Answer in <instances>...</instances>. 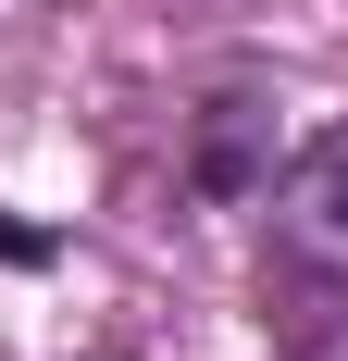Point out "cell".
<instances>
[{
    "instance_id": "3",
    "label": "cell",
    "mask_w": 348,
    "mask_h": 361,
    "mask_svg": "<svg viewBox=\"0 0 348 361\" xmlns=\"http://www.w3.org/2000/svg\"><path fill=\"white\" fill-rule=\"evenodd\" d=\"M311 361H348V324H336V336H323V349H311Z\"/></svg>"
},
{
    "instance_id": "2",
    "label": "cell",
    "mask_w": 348,
    "mask_h": 361,
    "mask_svg": "<svg viewBox=\"0 0 348 361\" xmlns=\"http://www.w3.org/2000/svg\"><path fill=\"white\" fill-rule=\"evenodd\" d=\"M0 262H37V224H0Z\"/></svg>"
},
{
    "instance_id": "1",
    "label": "cell",
    "mask_w": 348,
    "mask_h": 361,
    "mask_svg": "<svg viewBox=\"0 0 348 361\" xmlns=\"http://www.w3.org/2000/svg\"><path fill=\"white\" fill-rule=\"evenodd\" d=\"M274 250L299 262L311 287H348V125H323V137L274 175Z\"/></svg>"
}]
</instances>
